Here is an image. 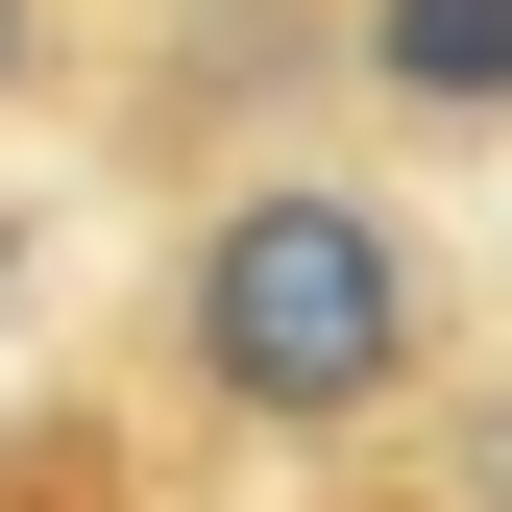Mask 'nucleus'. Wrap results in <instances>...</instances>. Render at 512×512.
Listing matches in <instances>:
<instances>
[{"instance_id": "obj_1", "label": "nucleus", "mask_w": 512, "mask_h": 512, "mask_svg": "<svg viewBox=\"0 0 512 512\" xmlns=\"http://www.w3.org/2000/svg\"><path fill=\"white\" fill-rule=\"evenodd\" d=\"M415 342H439V269H415V220L366 171H244L196 220V269H171V366L244 439H366L415 391Z\"/></svg>"}, {"instance_id": "obj_2", "label": "nucleus", "mask_w": 512, "mask_h": 512, "mask_svg": "<svg viewBox=\"0 0 512 512\" xmlns=\"http://www.w3.org/2000/svg\"><path fill=\"white\" fill-rule=\"evenodd\" d=\"M366 98L391 122H512V0H366Z\"/></svg>"}, {"instance_id": "obj_3", "label": "nucleus", "mask_w": 512, "mask_h": 512, "mask_svg": "<svg viewBox=\"0 0 512 512\" xmlns=\"http://www.w3.org/2000/svg\"><path fill=\"white\" fill-rule=\"evenodd\" d=\"M0 74H25V0H0Z\"/></svg>"}]
</instances>
